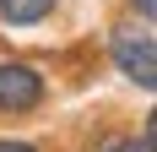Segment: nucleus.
Returning <instances> with one entry per match:
<instances>
[{
	"mask_svg": "<svg viewBox=\"0 0 157 152\" xmlns=\"http://www.w3.org/2000/svg\"><path fill=\"white\" fill-rule=\"evenodd\" d=\"M109 60L114 71L125 76V82H136L141 92L157 87V38H152V22H141V27H114L109 33Z\"/></svg>",
	"mask_w": 157,
	"mask_h": 152,
	"instance_id": "1",
	"label": "nucleus"
},
{
	"mask_svg": "<svg viewBox=\"0 0 157 152\" xmlns=\"http://www.w3.org/2000/svg\"><path fill=\"white\" fill-rule=\"evenodd\" d=\"M44 98H49V82L38 65L0 60V114H33V109H44Z\"/></svg>",
	"mask_w": 157,
	"mask_h": 152,
	"instance_id": "2",
	"label": "nucleus"
},
{
	"mask_svg": "<svg viewBox=\"0 0 157 152\" xmlns=\"http://www.w3.org/2000/svg\"><path fill=\"white\" fill-rule=\"evenodd\" d=\"M60 0H0V22L6 27H33V22H44Z\"/></svg>",
	"mask_w": 157,
	"mask_h": 152,
	"instance_id": "3",
	"label": "nucleus"
},
{
	"mask_svg": "<svg viewBox=\"0 0 157 152\" xmlns=\"http://www.w3.org/2000/svg\"><path fill=\"white\" fill-rule=\"evenodd\" d=\"M152 136H157V125L146 120V125H141V136H125V141H109L103 152H152Z\"/></svg>",
	"mask_w": 157,
	"mask_h": 152,
	"instance_id": "4",
	"label": "nucleus"
},
{
	"mask_svg": "<svg viewBox=\"0 0 157 152\" xmlns=\"http://www.w3.org/2000/svg\"><path fill=\"white\" fill-rule=\"evenodd\" d=\"M130 11L141 16V22H152V16H157V0H130Z\"/></svg>",
	"mask_w": 157,
	"mask_h": 152,
	"instance_id": "5",
	"label": "nucleus"
},
{
	"mask_svg": "<svg viewBox=\"0 0 157 152\" xmlns=\"http://www.w3.org/2000/svg\"><path fill=\"white\" fill-rule=\"evenodd\" d=\"M0 152H38L33 141H16V136H0Z\"/></svg>",
	"mask_w": 157,
	"mask_h": 152,
	"instance_id": "6",
	"label": "nucleus"
}]
</instances>
